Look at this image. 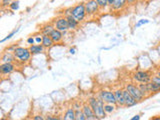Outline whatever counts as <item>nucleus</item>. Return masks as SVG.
I'll list each match as a JSON object with an SVG mask.
<instances>
[{
  "label": "nucleus",
  "mask_w": 160,
  "mask_h": 120,
  "mask_svg": "<svg viewBox=\"0 0 160 120\" xmlns=\"http://www.w3.org/2000/svg\"><path fill=\"white\" fill-rule=\"evenodd\" d=\"M34 38H35V43L37 44H42V38H43V34L42 33H38V34H35L33 35Z\"/></svg>",
  "instance_id": "cd10ccee"
},
{
  "label": "nucleus",
  "mask_w": 160,
  "mask_h": 120,
  "mask_svg": "<svg viewBox=\"0 0 160 120\" xmlns=\"http://www.w3.org/2000/svg\"><path fill=\"white\" fill-rule=\"evenodd\" d=\"M54 41L52 40V38L50 37V35H43L42 38V45L45 48H51L54 45Z\"/></svg>",
  "instance_id": "aec40b11"
},
{
  "label": "nucleus",
  "mask_w": 160,
  "mask_h": 120,
  "mask_svg": "<svg viewBox=\"0 0 160 120\" xmlns=\"http://www.w3.org/2000/svg\"><path fill=\"white\" fill-rule=\"evenodd\" d=\"M148 86H149V89H150V92H151V95L154 94V93L160 92V86L157 84H155L154 82H152V81L148 82Z\"/></svg>",
  "instance_id": "5701e85b"
},
{
  "label": "nucleus",
  "mask_w": 160,
  "mask_h": 120,
  "mask_svg": "<svg viewBox=\"0 0 160 120\" xmlns=\"http://www.w3.org/2000/svg\"><path fill=\"white\" fill-rule=\"evenodd\" d=\"M98 96L101 98L104 103H112L116 104V98H115V94L113 90L109 89H101L98 92ZM117 105V104H116Z\"/></svg>",
  "instance_id": "423d86ee"
},
{
  "label": "nucleus",
  "mask_w": 160,
  "mask_h": 120,
  "mask_svg": "<svg viewBox=\"0 0 160 120\" xmlns=\"http://www.w3.org/2000/svg\"><path fill=\"white\" fill-rule=\"evenodd\" d=\"M32 119H34V120H44L45 118L42 116V115H35V116L32 117Z\"/></svg>",
  "instance_id": "2f4dec72"
},
{
  "label": "nucleus",
  "mask_w": 160,
  "mask_h": 120,
  "mask_svg": "<svg viewBox=\"0 0 160 120\" xmlns=\"http://www.w3.org/2000/svg\"><path fill=\"white\" fill-rule=\"evenodd\" d=\"M138 1H143V0H138Z\"/></svg>",
  "instance_id": "58836bf2"
},
{
  "label": "nucleus",
  "mask_w": 160,
  "mask_h": 120,
  "mask_svg": "<svg viewBox=\"0 0 160 120\" xmlns=\"http://www.w3.org/2000/svg\"><path fill=\"white\" fill-rule=\"evenodd\" d=\"M115 98H116V104L119 107H124L125 106V101H124V95H123V89L118 88L114 90Z\"/></svg>",
  "instance_id": "f8f14e48"
},
{
  "label": "nucleus",
  "mask_w": 160,
  "mask_h": 120,
  "mask_svg": "<svg viewBox=\"0 0 160 120\" xmlns=\"http://www.w3.org/2000/svg\"><path fill=\"white\" fill-rule=\"evenodd\" d=\"M18 30H19V29L17 28V29L13 30V31H12L11 33H9V34L7 35L6 37H5V38H3V39L1 40V43H3V42H5V41H7V40H9V39H11V38H12V37L14 36V35H15V34H16V33L18 32Z\"/></svg>",
  "instance_id": "bb28decb"
},
{
  "label": "nucleus",
  "mask_w": 160,
  "mask_h": 120,
  "mask_svg": "<svg viewBox=\"0 0 160 120\" xmlns=\"http://www.w3.org/2000/svg\"><path fill=\"white\" fill-rule=\"evenodd\" d=\"M9 8L12 10V11H16L19 9V0H13L11 4L9 5Z\"/></svg>",
  "instance_id": "393cba45"
},
{
  "label": "nucleus",
  "mask_w": 160,
  "mask_h": 120,
  "mask_svg": "<svg viewBox=\"0 0 160 120\" xmlns=\"http://www.w3.org/2000/svg\"><path fill=\"white\" fill-rule=\"evenodd\" d=\"M27 43H28L29 45H33V44H35V38H34V36H30V37H28V38H27Z\"/></svg>",
  "instance_id": "7c9ffc66"
},
{
  "label": "nucleus",
  "mask_w": 160,
  "mask_h": 120,
  "mask_svg": "<svg viewBox=\"0 0 160 120\" xmlns=\"http://www.w3.org/2000/svg\"><path fill=\"white\" fill-rule=\"evenodd\" d=\"M151 81H152V82H154L155 84L159 85V86H160V77L158 76V75L153 74V75H152V78H151Z\"/></svg>",
  "instance_id": "c85d7f7f"
},
{
  "label": "nucleus",
  "mask_w": 160,
  "mask_h": 120,
  "mask_svg": "<svg viewBox=\"0 0 160 120\" xmlns=\"http://www.w3.org/2000/svg\"><path fill=\"white\" fill-rule=\"evenodd\" d=\"M124 88L127 90V91L131 94V96L136 100L137 102H141L145 99L144 95L142 94V92L140 91V89L138 87L137 83H135L134 81L133 82H129V83H126L125 84Z\"/></svg>",
  "instance_id": "7ed1b4c3"
},
{
  "label": "nucleus",
  "mask_w": 160,
  "mask_h": 120,
  "mask_svg": "<svg viewBox=\"0 0 160 120\" xmlns=\"http://www.w3.org/2000/svg\"><path fill=\"white\" fill-rule=\"evenodd\" d=\"M71 15L75 17L79 22H83L87 16L86 9H85L84 3H79L71 7Z\"/></svg>",
  "instance_id": "39448f33"
},
{
  "label": "nucleus",
  "mask_w": 160,
  "mask_h": 120,
  "mask_svg": "<svg viewBox=\"0 0 160 120\" xmlns=\"http://www.w3.org/2000/svg\"><path fill=\"white\" fill-rule=\"evenodd\" d=\"M54 26L56 29L60 30L61 32H63V34L65 35L67 33V31L69 30V25H68V21H67V18L66 16H60V17H57L56 19L54 20Z\"/></svg>",
  "instance_id": "6e6552de"
},
{
  "label": "nucleus",
  "mask_w": 160,
  "mask_h": 120,
  "mask_svg": "<svg viewBox=\"0 0 160 120\" xmlns=\"http://www.w3.org/2000/svg\"><path fill=\"white\" fill-rule=\"evenodd\" d=\"M152 75L147 70H137L132 74V80L135 83H148L151 81Z\"/></svg>",
  "instance_id": "20e7f679"
},
{
  "label": "nucleus",
  "mask_w": 160,
  "mask_h": 120,
  "mask_svg": "<svg viewBox=\"0 0 160 120\" xmlns=\"http://www.w3.org/2000/svg\"><path fill=\"white\" fill-rule=\"evenodd\" d=\"M46 120H58L59 118L58 117H52V116H47L46 118H45Z\"/></svg>",
  "instance_id": "c9c22d12"
},
{
  "label": "nucleus",
  "mask_w": 160,
  "mask_h": 120,
  "mask_svg": "<svg viewBox=\"0 0 160 120\" xmlns=\"http://www.w3.org/2000/svg\"><path fill=\"white\" fill-rule=\"evenodd\" d=\"M29 49H30V52L32 53V55H38V54H42L44 52L45 47L43 46L42 44L35 43L33 45H30Z\"/></svg>",
  "instance_id": "2eb2a0df"
},
{
  "label": "nucleus",
  "mask_w": 160,
  "mask_h": 120,
  "mask_svg": "<svg viewBox=\"0 0 160 120\" xmlns=\"http://www.w3.org/2000/svg\"><path fill=\"white\" fill-rule=\"evenodd\" d=\"M126 5H127V0H114V3L110 9L113 10V11H121Z\"/></svg>",
  "instance_id": "dca6fc26"
},
{
  "label": "nucleus",
  "mask_w": 160,
  "mask_h": 120,
  "mask_svg": "<svg viewBox=\"0 0 160 120\" xmlns=\"http://www.w3.org/2000/svg\"><path fill=\"white\" fill-rule=\"evenodd\" d=\"M148 23H149L148 19H140L137 21V23H135V28H139V27H141L142 25L148 24Z\"/></svg>",
  "instance_id": "a878e982"
},
{
  "label": "nucleus",
  "mask_w": 160,
  "mask_h": 120,
  "mask_svg": "<svg viewBox=\"0 0 160 120\" xmlns=\"http://www.w3.org/2000/svg\"><path fill=\"white\" fill-rule=\"evenodd\" d=\"M54 29H55V26L53 23H46V24H44L43 26L40 27V33H42L43 35H50Z\"/></svg>",
  "instance_id": "f3484780"
},
{
  "label": "nucleus",
  "mask_w": 160,
  "mask_h": 120,
  "mask_svg": "<svg viewBox=\"0 0 160 120\" xmlns=\"http://www.w3.org/2000/svg\"><path fill=\"white\" fill-rule=\"evenodd\" d=\"M140 118H141V115L137 114V115H135V116H133V117L131 118V120H139Z\"/></svg>",
  "instance_id": "f704fd0d"
},
{
  "label": "nucleus",
  "mask_w": 160,
  "mask_h": 120,
  "mask_svg": "<svg viewBox=\"0 0 160 120\" xmlns=\"http://www.w3.org/2000/svg\"><path fill=\"white\" fill-rule=\"evenodd\" d=\"M137 85H138L140 91L142 92V94L144 95L145 98H147L151 95V92H150V89L148 86V83H137Z\"/></svg>",
  "instance_id": "6ab92c4d"
},
{
  "label": "nucleus",
  "mask_w": 160,
  "mask_h": 120,
  "mask_svg": "<svg viewBox=\"0 0 160 120\" xmlns=\"http://www.w3.org/2000/svg\"><path fill=\"white\" fill-rule=\"evenodd\" d=\"M138 0H127V5H134Z\"/></svg>",
  "instance_id": "473e14b6"
},
{
  "label": "nucleus",
  "mask_w": 160,
  "mask_h": 120,
  "mask_svg": "<svg viewBox=\"0 0 160 120\" xmlns=\"http://www.w3.org/2000/svg\"><path fill=\"white\" fill-rule=\"evenodd\" d=\"M87 103L91 106L95 115L98 119H103L106 117V112L104 110V101L99 96H91L87 99Z\"/></svg>",
  "instance_id": "f257e3e1"
},
{
  "label": "nucleus",
  "mask_w": 160,
  "mask_h": 120,
  "mask_svg": "<svg viewBox=\"0 0 160 120\" xmlns=\"http://www.w3.org/2000/svg\"><path fill=\"white\" fill-rule=\"evenodd\" d=\"M85 5V9H86V13H87V16H94L96 15L100 10V7L98 3L96 2V0H86L84 2Z\"/></svg>",
  "instance_id": "0eeeda50"
},
{
  "label": "nucleus",
  "mask_w": 160,
  "mask_h": 120,
  "mask_svg": "<svg viewBox=\"0 0 160 120\" xmlns=\"http://www.w3.org/2000/svg\"><path fill=\"white\" fill-rule=\"evenodd\" d=\"M69 53H70V54H72V55H74L75 53H76V48L71 47V48L69 49Z\"/></svg>",
  "instance_id": "72a5a7b5"
},
{
  "label": "nucleus",
  "mask_w": 160,
  "mask_h": 120,
  "mask_svg": "<svg viewBox=\"0 0 160 120\" xmlns=\"http://www.w3.org/2000/svg\"><path fill=\"white\" fill-rule=\"evenodd\" d=\"M82 111L85 115V117H86V120H97L98 119V117L95 115L93 109L88 103H84L82 105Z\"/></svg>",
  "instance_id": "9d476101"
},
{
  "label": "nucleus",
  "mask_w": 160,
  "mask_h": 120,
  "mask_svg": "<svg viewBox=\"0 0 160 120\" xmlns=\"http://www.w3.org/2000/svg\"><path fill=\"white\" fill-rule=\"evenodd\" d=\"M64 120H76V116H75V110L74 108L70 107L68 108L66 111L64 113V116H63Z\"/></svg>",
  "instance_id": "412c9836"
},
{
  "label": "nucleus",
  "mask_w": 160,
  "mask_h": 120,
  "mask_svg": "<svg viewBox=\"0 0 160 120\" xmlns=\"http://www.w3.org/2000/svg\"><path fill=\"white\" fill-rule=\"evenodd\" d=\"M16 65L14 64V62H2L0 64V72L3 75H10L15 71Z\"/></svg>",
  "instance_id": "1a4fd4ad"
},
{
  "label": "nucleus",
  "mask_w": 160,
  "mask_h": 120,
  "mask_svg": "<svg viewBox=\"0 0 160 120\" xmlns=\"http://www.w3.org/2000/svg\"><path fill=\"white\" fill-rule=\"evenodd\" d=\"M116 104H112V103H105L104 104V110L105 112H106L107 114H110L114 112L115 110H116Z\"/></svg>",
  "instance_id": "4be33fe9"
},
{
  "label": "nucleus",
  "mask_w": 160,
  "mask_h": 120,
  "mask_svg": "<svg viewBox=\"0 0 160 120\" xmlns=\"http://www.w3.org/2000/svg\"><path fill=\"white\" fill-rule=\"evenodd\" d=\"M123 95H124L125 107H132V106H135V105L138 103L136 100L131 96V94H130L125 88H123Z\"/></svg>",
  "instance_id": "9b49d317"
},
{
  "label": "nucleus",
  "mask_w": 160,
  "mask_h": 120,
  "mask_svg": "<svg viewBox=\"0 0 160 120\" xmlns=\"http://www.w3.org/2000/svg\"><path fill=\"white\" fill-rule=\"evenodd\" d=\"M15 61H16V58H15L13 52L10 51L3 52L1 56V62H15Z\"/></svg>",
  "instance_id": "a211bd4d"
},
{
  "label": "nucleus",
  "mask_w": 160,
  "mask_h": 120,
  "mask_svg": "<svg viewBox=\"0 0 160 120\" xmlns=\"http://www.w3.org/2000/svg\"><path fill=\"white\" fill-rule=\"evenodd\" d=\"M113 3H114V0H108V4H109V6H110V8L112 7V5H113Z\"/></svg>",
  "instance_id": "e433bc0d"
},
{
  "label": "nucleus",
  "mask_w": 160,
  "mask_h": 120,
  "mask_svg": "<svg viewBox=\"0 0 160 120\" xmlns=\"http://www.w3.org/2000/svg\"><path fill=\"white\" fill-rule=\"evenodd\" d=\"M155 74H156V75H158V76L160 77V69H158L157 71H156V73H155Z\"/></svg>",
  "instance_id": "4c0bfd02"
},
{
  "label": "nucleus",
  "mask_w": 160,
  "mask_h": 120,
  "mask_svg": "<svg viewBox=\"0 0 160 120\" xmlns=\"http://www.w3.org/2000/svg\"><path fill=\"white\" fill-rule=\"evenodd\" d=\"M67 18V21H68V25H69V30H71V31H74V30H76L79 26V21L78 20L73 17L71 14H69L66 16Z\"/></svg>",
  "instance_id": "4468645a"
},
{
  "label": "nucleus",
  "mask_w": 160,
  "mask_h": 120,
  "mask_svg": "<svg viewBox=\"0 0 160 120\" xmlns=\"http://www.w3.org/2000/svg\"><path fill=\"white\" fill-rule=\"evenodd\" d=\"M12 1H13V0H1V6H2V8L9 7V5L11 4Z\"/></svg>",
  "instance_id": "c756f323"
},
{
  "label": "nucleus",
  "mask_w": 160,
  "mask_h": 120,
  "mask_svg": "<svg viewBox=\"0 0 160 120\" xmlns=\"http://www.w3.org/2000/svg\"><path fill=\"white\" fill-rule=\"evenodd\" d=\"M96 2L98 3L100 9L105 10V9H107L108 7L110 8L109 4H108V0H96Z\"/></svg>",
  "instance_id": "b1692460"
},
{
  "label": "nucleus",
  "mask_w": 160,
  "mask_h": 120,
  "mask_svg": "<svg viewBox=\"0 0 160 120\" xmlns=\"http://www.w3.org/2000/svg\"><path fill=\"white\" fill-rule=\"evenodd\" d=\"M13 54L15 58H16V61L20 64L28 63L31 60V56H32V53L30 52V49L22 46H17L15 48Z\"/></svg>",
  "instance_id": "f03ea898"
},
{
  "label": "nucleus",
  "mask_w": 160,
  "mask_h": 120,
  "mask_svg": "<svg viewBox=\"0 0 160 120\" xmlns=\"http://www.w3.org/2000/svg\"><path fill=\"white\" fill-rule=\"evenodd\" d=\"M63 36H64L63 32H61L60 30H58L56 28H55L53 31H52V33L50 34V37L52 38V40L54 41L55 44H58V43L61 42L62 39H63Z\"/></svg>",
  "instance_id": "ddd939ff"
}]
</instances>
